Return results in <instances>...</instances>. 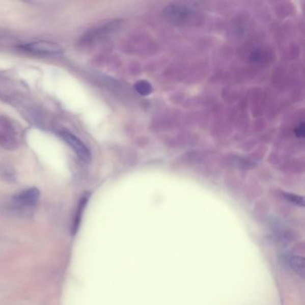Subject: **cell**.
<instances>
[{"label":"cell","instance_id":"obj_1","mask_svg":"<svg viewBox=\"0 0 305 305\" xmlns=\"http://www.w3.org/2000/svg\"><path fill=\"white\" fill-rule=\"evenodd\" d=\"M165 20L175 25L192 24L199 21L198 11L187 3L175 2L168 5L162 12Z\"/></svg>","mask_w":305,"mask_h":305},{"label":"cell","instance_id":"obj_2","mask_svg":"<svg viewBox=\"0 0 305 305\" xmlns=\"http://www.w3.org/2000/svg\"><path fill=\"white\" fill-rule=\"evenodd\" d=\"M19 48L24 51L42 56H57L64 52L60 45L52 41H39L21 45Z\"/></svg>","mask_w":305,"mask_h":305},{"label":"cell","instance_id":"obj_3","mask_svg":"<svg viewBox=\"0 0 305 305\" xmlns=\"http://www.w3.org/2000/svg\"><path fill=\"white\" fill-rule=\"evenodd\" d=\"M121 21L119 20H113V21H107V22L99 23V25L89 30L88 32L85 33L81 38V44H92L97 40L104 37L107 33H111L117 29Z\"/></svg>","mask_w":305,"mask_h":305},{"label":"cell","instance_id":"obj_4","mask_svg":"<svg viewBox=\"0 0 305 305\" xmlns=\"http://www.w3.org/2000/svg\"><path fill=\"white\" fill-rule=\"evenodd\" d=\"M59 134L67 145L70 146L71 149L76 153L78 158H80V159L86 163L91 161L92 159L91 151L79 138L67 131H62L59 132Z\"/></svg>","mask_w":305,"mask_h":305},{"label":"cell","instance_id":"obj_5","mask_svg":"<svg viewBox=\"0 0 305 305\" xmlns=\"http://www.w3.org/2000/svg\"><path fill=\"white\" fill-rule=\"evenodd\" d=\"M41 196L38 188H29L12 198V204L18 209H30L37 203Z\"/></svg>","mask_w":305,"mask_h":305},{"label":"cell","instance_id":"obj_6","mask_svg":"<svg viewBox=\"0 0 305 305\" xmlns=\"http://www.w3.org/2000/svg\"><path fill=\"white\" fill-rule=\"evenodd\" d=\"M90 196H91L90 193L86 192V193L81 196V200H80V202L78 203L77 208H76L75 214H74V219H73L72 226H71V233H72V235H76L79 228H80L82 215L85 213V208H86L87 204H88Z\"/></svg>","mask_w":305,"mask_h":305},{"label":"cell","instance_id":"obj_7","mask_svg":"<svg viewBox=\"0 0 305 305\" xmlns=\"http://www.w3.org/2000/svg\"><path fill=\"white\" fill-rule=\"evenodd\" d=\"M284 263L287 268L300 278L304 276V259L296 255H286L283 257Z\"/></svg>","mask_w":305,"mask_h":305},{"label":"cell","instance_id":"obj_8","mask_svg":"<svg viewBox=\"0 0 305 305\" xmlns=\"http://www.w3.org/2000/svg\"><path fill=\"white\" fill-rule=\"evenodd\" d=\"M0 146L5 150L14 151L18 147V141L14 134L0 129Z\"/></svg>","mask_w":305,"mask_h":305},{"label":"cell","instance_id":"obj_9","mask_svg":"<svg viewBox=\"0 0 305 305\" xmlns=\"http://www.w3.org/2000/svg\"><path fill=\"white\" fill-rule=\"evenodd\" d=\"M0 178L7 183H15L16 181V172L15 169L6 162L0 163Z\"/></svg>","mask_w":305,"mask_h":305},{"label":"cell","instance_id":"obj_10","mask_svg":"<svg viewBox=\"0 0 305 305\" xmlns=\"http://www.w3.org/2000/svg\"><path fill=\"white\" fill-rule=\"evenodd\" d=\"M134 89L142 96L150 95L152 92V87H151V84L146 81H137L135 85H134Z\"/></svg>","mask_w":305,"mask_h":305},{"label":"cell","instance_id":"obj_11","mask_svg":"<svg viewBox=\"0 0 305 305\" xmlns=\"http://www.w3.org/2000/svg\"><path fill=\"white\" fill-rule=\"evenodd\" d=\"M282 196L287 200V202L293 203V204L296 205V206H304V199H303V197H301V196L289 193V192H282Z\"/></svg>","mask_w":305,"mask_h":305},{"label":"cell","instance_id":"obj_12","mask_svg":"<svg viewBox=\"0 0 305 305\" xmlns=\"http://www.w3.org/2000/svg\"><path fill=\"white\" fill-rule=\"evenodd\" d=\"M294 132L297 138L302 139L304 137V124L301 123L300 125L296 126V128L294 129Z\"/></svg>","mask_w":305,"mask_h":305}]
</instances>
